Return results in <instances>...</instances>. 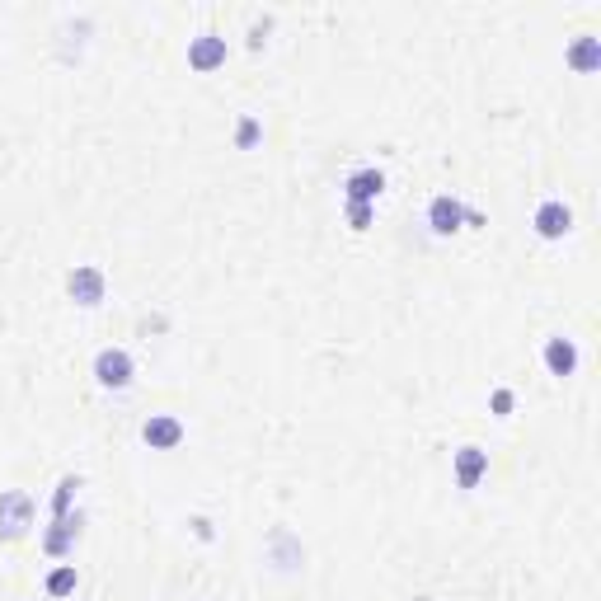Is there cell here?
Masks as SVG:
<instances>
[{
	"instance_id": "cell-8",
	"label": "cell",
	"mask_w": 601,
	"mask_h": 601,
	"mask_svg": "<svg viewBox=\"0 0 601 601\" xmlns=\"http://www.w3.org/2000/svg\"><path fill=\"white\" fill-rule=\"evenodd\" d=\"M569 226H573V212L559 198H550V202H540L536 207V235H545V240H564Z\"/></svg>"
},
{
	"instance_id": "cell-1",
	"label": "cell",
	"mask_w": 601,
	"mask_h": 601,
	"mask_svg": "<svg viewBox=\"0 0 601 601\" xmlns=\"http://www.w3.org/2000/svg\"><path fill=\"white\" fill-rule=\"evenodd\" d=\"M132 376H137V362H132L127 348H104V353L94 357V381L104 390H127Z\"/></svg>"
},
{
	"instance_id": "cell-17",
	"label": "cell",
	"mask_w": 601,
	"mask_h": 601,
	"mask_svg": "<svg viewBox=\"0 0 601 601\" xmlns=\"http://www.w3.org/2000/svg\"><path fill=\"white\" fill-rule=\"evenodd\" d=\"M494 414H512V390H494Z\"/></svg>"
},
{
	"instance_id": "cell-3",
	"label": "cell",
	"mask_w": 601,
	"mask_h": 601,
	"mask_svg": "<svg viewBox=\"0 0 601 601\" xmlns=\"http://www.w3.org/2000/svg\"><path fill=\"white\" fill-rule=\"evenodd\" d=\"M104 268H94V263H76L71 273H66V292L76 306H99L104 301Z\"/></svg>"
},
{
	"instance_id": "cell-11",
	"label": "cell",
	"mask_w": 601,
	"mask_h": 601,
	"mask_svg": "<svg viewBox=\"0 0 601 601\" xmlns=\"http://www.w3.org/2000/svg\"><path fill=\"white\" fill-rule=\"evenodd\" d=\"M545 367H550V376H573V371H578V348H573V339L545 343Z\"/></svg>"
},
{
	"instance_id": "cell-12",
	"label": "cell",
	"mask_w": 601,
	"mask_h": 601,
	"mask_svg": "<svg viewBox=\"0 0 601 601\" xmlns=\"http://www.w3.org/2000/svg\"><path fill=\"white\" fill-rule=\"evenodd\" d=\"M76 564H62V569H52L47 573V597H71L76 592Z\"/></svg>"
},
{
	"instance_id": "cell-15",
	"label": "cell",
	"mask_w": 601,
	"mask_h": 601,
	"mask_svg": "<svg viewBox=\"0 0 601 601\" xmlns=\"http://www.w3.org/2000/svg\"><path fill=\"white\" fill-rule=\"evenodd\" d=\"M254 141H259V123H254V118H240V123H235V146H254Z\"/></svg>"
},
{
	"instance_id": "cell-2",
	"label": "cell",
	"mask_w": 601,
	"mask_h": 601,
	"mask_svg": "<svg viewBox=\"0 0 601 601\" xmlns=\"http://www.w3.org/2000/svg\"><path fill=\"white\" fill-rule=\"evenodd\" d=\"M33 526V498L24 489L0 494V540H19Z\"/></svg>"
},
{
	"instance_id": "cell-13",
	"label": "cell",
	"mask_w": 601,
	"mask_h": 601,
	"mask_svg": "<svg viewBox=\"0 0 601 601\" xmlns=\"http://www.w3.org/2000/svg\"><path fill=\"white\" fill-rule=\"evenodd\" d=\"M569 62L578 66V71H597V62H601V43L597 38H583V43L569 52Z\"/></svg>"
},
{
	"instance_id": "cell-10",
	"label": "cell",
	"mask_w": 601,
	"mask_h": 601,
	"mask_svg": "<svg viewBox=\"0 0 601 601\" xmlns=\"http://www.w3.org/2000/svg\"><path fill=\"white\" fill-rule=\"evenodd\" d=\"M451 461H456V484H461V489H475L479 479L489 475V451L484 447H461Z\"/></svg>"
},
{
	"instance_id": "cell-16",
	"label": "cell",
	"mask_w": 601,
	"mask_h": 601,
	"mask_svg": "<svg viewBox=\"0 0 601 601\" xmlns=\"http://www.w3.org/2000/svg\"><path fill=\"white\" fill-rule=\"evenodd\" d=\"M348 221H353V231H367L371 207H357V202H348Z\"/></svg>"
},
{
	"instance_id": "cell-9",
	"label": "cell",
	"mask_w": 601,
	"mask_h": 601,
	"mask_svg": "<svg viewBox=\"0 0 601 601\" xmlns=\"http://www.w3.org/2000/svg\"><path fill=\"white\" fill-rule=\"evenodd\" d=\"M381 188H386V174H381V170H357V174H348L343 198L357 202V207H371V202L381 198Z\"/></svg>"
},
{
	"instance_id": "cell-14",
	"label": "cell",
	"mask_w": 601,
	"mask_h": 601,
	"mask_svg": "<svg viewBox=\"0 0 601 601\" xmlns=\"http://www.w3.org/2000/svg\"><path fill=\"white\" fill-rule=\"evenodd\" d=\"M76 489H80L76 475H66L62 484H57V494H52V517H66V512H71V498H76Z\"/></svg>"
},
{
	"instance_id": "cell-7",
	"label": "cell",
	"mask_w": 601,
	"mask_h": 601,
	"mask_svg": "<svg viewBox=\"0 0 601 601\" xmlns=\"http://www.w3.org/2000/svg\"><path fill=\"white\" fill-rule=\"evenodd\" d=\"M76 536H80V512L71 517H52V526H47V536H43V555H52V559H62V555H71L76 550Z\"/></svg>"
},
{
	"instance_id": "cell-5",
	"label": "cell",
	"mask_w": 601,
	"mask_h": 601,
	"mask_svg": "<svg viewBox=\"0 0 601 601\" xmlns=\"http://www.w3.org/2000/svg\"><path fill=\"white\" fill-rule=\"evenodd\" d=\"M226 62V38L221 33H198V38H188V66L193 71H216V66Z\"/></svg>"
},
{
	"instance_id": "cell-6",
	"label": "cell",
	"mask_w": 601,
	"mask_h": 601,
	"mask_svg": "<svg viewBox=\"0 0 601 601\" xmlns=\"http://www.w3.org/2000/svg\"><path fill=\"white\" fill-rule=\"evenodd\" d=\"M465 212H470V207H465L461 198L442 193V198H432V207H428V226L437 235H456L465 226Z\"/></svg>"
},
{
	"instance_id": "cell-4",
	"label": "cell",
	"mask_w": 601,
	"mask_h": 601,
	"mask_svg": "<svg viewBox=\"0 0 601 601\" xmlns=\"http://www.w3.org/2000/svg\"><path fill=\"white\" fill-rule=\"evenodd\" d=\"M141 437H146V447L151 451H174L179 442H184V423L174 414H151L146 423H141Z\"/></svg>"
}]
</instances>
